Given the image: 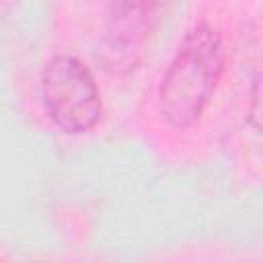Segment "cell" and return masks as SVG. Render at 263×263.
<instances>
[{"mask_svg": "<svg viewBox=\"0 0 263 263\" xmlns=\"http://www.w3.org/2000/svg\"><path fill=\"white\" fill-rule=\"evenodd\" d=\"M224 39L208 21L187 31L158 84V111L175 129L195 125L224 72Z\"/></svg>", "mask_w": 263, "mask_h": 263, "instance_id": "1", "label": "cell"}, {"mask_svg": "<svg viewBox=\"0 0 263 263\" xmlns=\"http://www.w3.org/2000/svg\"><path fill=\"white\" fill-rule=\"evenodd\" d=\"M39 90L49 119L62 132L86 134L101 121V90L92 72L78 58L53 55L41 70Z\"/></svg>", "mask_w": 263, "mask_h": 263, "instance_id": "2", "label": "cell"}, {"mask_svg": "<svg viewBox=\"0 0 263 263\" xmlns=\"http://www.w3.org/2000/svg\"><path fill=\"white\" fill-rule=\"evenodd\" d=\"M166 0H109L97 58L111 74L136 70L160 27Z\"/></svg>", "mask_w": 263, "mask_h": 263, "instance_id": "3", "label": "cell"}]
</instances>
